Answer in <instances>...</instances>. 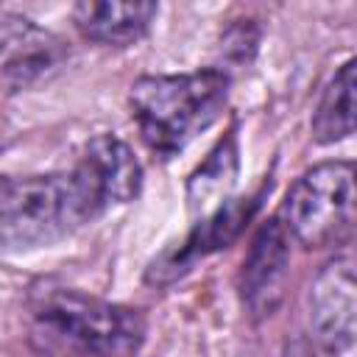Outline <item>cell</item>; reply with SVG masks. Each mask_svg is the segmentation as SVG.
Masks as SVG:
<instances>
[{"label": "cell", "mask_w": 357, "mask_h": 357, "mask_svg": "<svg viewBox=\"0 0 357 357\" xmlns=\"http://www.w3.org/2000/svg\"><path fill=\"white\" fill-rule=\"evenodd\" d=\"M31 340L50 357H134L145 340L139 310L42 284L28 298Z\"/></svg>", "instance_id": "obj_1"}, {"label": "cell", "mask_w": 357, "mask_h": 357, "mask_svg": "<svg viewBox=\"0 0 357 357\" xmlns=\"http://www.w3.org/2000/svg\"><path fill=\"white\" fill-rule=\"evenodd\" d=\"M226 70L206 67L178 75H142L131 84L128 106L145 145L170 159L206 131L229 100Z\"/></svg>", "instance_id": "obj_2"}, {"label": "cell", "mask_w": 357, "mask_h": 357, "mask_svg": "<svg viewBox=\"0 0 357 357\" xmlns=\"http://www.w3.org/2000/svg\"><path fill=\"white\" fill-rule=\"evenodd\" d=\"M98 215L100 209L75 170L8 176L0 184V243L6 254L50 245Z\"/></svg>", "instance_id": "obj_3"}, {"label": "cell", "mask_w": 357, "mask_h": 357, "mask_svg": "<svg viewBox=\"0 0 357 357\" xmlns=\"http://www.w3.org/2000/svg\"><path fill=\"white\" fill-rule=\"evenodd\" d=\"M279 223L304 248L343 245L357 237V165L321 162L287 190Z\"/></svg>", "instance_id": "obj_4"}, {"label": "cell", "mask_w": 357, "mask_h": 357, "mask_svg": "<svg viewBox=\"0 0 357 357\" xmlns=\"http://www.w3.org/2000/svg\"><path fill=\"white\" fill-rule=\"evenodd\" d=\"M307 326L312 340L329 351H346L357 343V237L318 268L307 287Z\"/></svg>", "instance_id": "obj_5"}, {"label": "cell", "mask_w": 357, "mask_h": 357, "mask_svg": "<svg viewBox=\"0 0 357 357\" xmlns=\"http://www.w3.org/2000/svg\"><path fill=\"white\" fill-rule=\"evenodd\" d=\"M268 192H271V181L262 184L257 192L243 195V198H229L215 212L204 215L192 226V231L184 237V243H178L176 248L165 251L159 259L151 262L145 279L153 282V284L173 282L181 273H187L201 257H206L212 251H220L229 243H234L243 234V229L251 223V218L257 215V209H259V204H262V198Z\"/></svg>", "instance_id": "obj_6"}, {"label": "cell", "mask_w": 357, "mask_h": 357, "mask_svg": "<svg viewBox=\"0 0 357 357\" xmlns=\"http://www.w3.org/2000/svg\"><path fill=\"white\" fill-rule=\"evenodd\" d=\"M0 50H3L0 73H3L6 95L39 84L42 78L53 75L67 59V45L56 33L11 11L3 14Z\"/></svg>", "instance_id": "obj_7"}, {"label": "cell", "mask_w": 357, "mask_h": 357, "mask_svg": "<svg viewBox=\"0 0 357 357\" xmlns=\"http://www.w3.org/2000/svg\"><path fill=\"white\" fill-rule=\"evenodd\" d=\"M73 170L100 212L112 204L134 201L142 190V165L134 151L114 134L92 137Z\"/></svg>", "instance_id": "obj_8"}, {"label": "cell", "mask_w": 357, "mask_h": 357, "mask_svg": "<svg viewBox=\"0 0 357 357\" xmlns=\"http://www.w3.org/2000/svg\"><path fill=\"white\" fill-rule=\"evenodd\" d=\"M290 234L279 223V218L268 220L251 248L248 257L243 259L240 268V298L251 310L254 318L271 315L282 296H284V282H287V268H290Z\"/></svg>", "instance_id": "obj_9"}, {"label": "cell", "mask_w": 357, "mask_h": 357, "mask_svg": "<svg viewBox=\"0 0 357 357\" xmlns=\"http://www.w3.org/2000/svg\"><path fill=\"white\" fill-rule=\"evenodd\" d=\"M156 11H159L156 3L86 0L73 6V22L81 31V36L89 42L109 47H128L151 31Z\"/></svg>", "instance_id": "obj_10"}, {"label": "cell", "mask_w": 357, "mask_h": 357, "mask_svg": "<svg viewBox=\"0 0 357 357\" xmlns=\"http://www.w3.org/2000/svg\"><path fill=\"white\" fill-rule=\"evenodd\" d=\"M310 128L318 145L340 142L357 131V56H351L326 84Z\"/></svg>", "instance_id": "obj_11"}, {"label": "cell", "mask_w": 357, "mask_h": 357, "mask_svg": "<svg viewBox=\"0 0 357 357\" xmlns=\"http://www.w3.org/2000/svg\"><path fill=\"white\" fill-rule=\"evenodd\" d=\"M234 176H237V137L234 131H229L204 159V165L190 176L187 184L190 209L195 215L201 212V218L215 212L220 204L229 201L226 195L234 184Z\"/></svg>", "instance_id": "obj_12"}]
</instances>
